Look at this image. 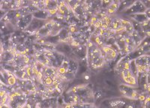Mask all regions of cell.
Masks as SVG:
<instances>
[{"mask_svg": "<svg viewBox=\"0 0 150 108\" xmlns=\"http://www.w3.org/2000/svg\"><path fill=\"white\" fill-rule=\"evenodd\" d=\"M134 60L139 76L144 75L149 72V55L146 53L139 56Z\"/></svg>", "mask_w": 150, "mask_h": 108, "instance_id": "obj_7", "label": "cell"}, {"mask_svg": "<svg viewBox=\"0 0 150 108\" xmlns=\"http://www.w3.org/2000/svg\"><path fill=\"white\" fill-rule=\"evenodd\" d=\"M16 89H18L21 92L29 96L30 95H39V91L36 84L32 80H17Z\"/></svg>", "mask_w": 150, "mask_h": 108, "instance_id": "obj_5", "label": "cell"}, {"mask_svg": "<svg viewBox=\"0 0 150 108\" xmlns=\"http://www.w3.org/2000/svg\"><path fill=\"white\" fill-rule=\"evenodd\" d=\"M120 3H121V2H120V1H111L110 4L106 8V13L109 16L115 15V14L120 8Z\"/></svg>", "mask_w": 150, "mask_h": 108, "instance_id": "obj_17", "label": "cell"}, {"mask_svg": "<svg viewBox=\"0 0 150 108\" xmlns=\"http://www.w3.org/2000/svg\"><path fill=\"white\" fill-rule=\"evenodd\" d=\"M121 21H122V25L123 29H124L125 32L131 34L134 31V28L133 23L131 22L130 20L127 19H125V18H122L121 17Z\"/></svg>", "mask_w": 150, "mask_h": 108, "instance_id": "obj_19", "label": "cell"}, {"mask_svg": "<svg viewBox=\"0 0 150 108\" xmlns=\"http://www.w3.org/2000/svg\"><path fill=\"white\" fill-rule=\"evenodd\" d=\"M29 102V98L26 94L18 89H14L11 92H9L8 104L11 108H22Z\"/></svg>", "mask_w": 150, "mask_h": 108, "instance_id": "obj_4", "label": "cell"}, {"mask_svg": "<svg viewBox=\"0 0 150 108\" xmlns=\"http://www.w3.org/2000/svg\"><path fill=\"white\" fill-rule=\"evenodd\" d=\"M147 9L149 8L146 7L143 2H134L129 7L125 9L124 11H126L129 15H131V14L145 13Z\"/></svg>", "mask_w": 150, "mask_h": 108, "instance_id": "obj_11", "label": "cell"}, {"mask_svg": "<svg viewBox=\"0 0 150 108\" xmlns=\"http://www.w3.org/2000/svg\"><path fill=\"white\" fill-rule=\"evenodd\" d=\"M100 49H101V53H102V55L104 56L106 63L114 61L117 58L118 51L112 47L104 45L101 47H100Z\"/></svg>", "mask_w": 150, "mask_h": 108, "instance_id": "obj_10", "label": "cell"}, {"mask_svg": "<svg viewBox=\"0 0 150 108\" xmlns=\"http://www.w3.org/2000/svg\"><path fill=\"white\" fill-rule=\"evenodd\" d=\"M46 21L47 20H42L37 19V18H35L33 17V19L32 20V21H31V23H29V26H28V27L23 32H26L27 34L31 35H33L35 33L37 32L45 25Z\"/></svg>", "mask_w": 150, "mask_h": 108, "instance_id": "obj_12", "label": "cell"}, {"mask_svg": "<svg viewBox=\"0 0 150 108\" xmlns=\"http://www.w3.org/2000/svg\"><path fill=\"white\" fill-rule=\"evenodd\" d=\"M129 61L126 60L124 62H121L117 66V69L120 74L122 80L124 82V84H126L132 87L137 86V79L131 74L129 68Z\"/></svg>", "mask_w": 150, "mask_h": 108, "instance_id": "obj_3", "label": "cell"}, {"mask_svg": "<svg viewBox=\"0 0 150 108\" xmlns=\"http://www.w3.org/2000/svg\"><path fill=\"white\" fill-rule=\"evenodd\" d=\"M95 101L93 90L87 85L76 86L66 93L65 101L69 104H93Z\"/></svg>", "mask_w": 150, "mask_h": 108, "instance_id": "obj_1", "label": "cell"}, {"mask_svg": "<svg viewBox=\"0 0 150 108\" xmlns=\"http://www.w3.org/2000/svg\"><path fill=\"white\" fill-rule=\"evenodd\" d=\"M9 92L5 89H0V107L8 103Z\"/></svg>", "mask_w": 150, "mask_h": 108, "instance_id": "obj_20", "label": "cell"}, {"mask_svg": "<svg viewBox=\"0 0 150 108\" xmlns=\"http://www.w3.org/2000/svg\"><path fill=\"white\" fill-rule=\"evenodd\" d=\"M0 108H11V107L9 106L8 104H4V105H2V106L0 107Z\"/></svg>", "mask_w": 150, "mask_h": 108, "instance_id": "obj_23", "label": "cell"}, {"mask_svg": "<svg viewBox=\"0 0 150 108\" xmlns=\"http://www.w3.org/2000/svg\"><path fill=\"white\" fill-rule=\"evenodd\" d=\"M57 98H43L41 101L36 102L35 108H56Z\"/></svg>", "mask_w": 150, "mask_h": 108, "instance_id": "obj_13", "label": "cell"}, {"mask_svg": "<svg viewBox=\"0 0 150 108\" xmlns=\"http://www.w3.org/2000/svg\"><path fill=\"white\" fill-rule=\"evenodd\" d=\"M144 102H143V108H149V96L146 97V99L144 100Z\"/></svg>", "mask_w": 150, "mask_h": 108, "instance_id": "obj_21", "label": "cell"}, {"mask_svg": "<svg viewBox=\"0 0 150 108\" xmlns=\"http://www.w3.org/2000/svg\"><path fill=\"white\" fill-rule=\"evenodd\" d=\"M22 108H33V106H32V104H31L30 103H29V102H28V103L24 105Z\"/></svg>", "mask_w": 150, "mask_h": 108, "instance_id": "obj_22", "label": "cell"}, {"mask_svg": "<svg viewBox=\"0 0 150 108\" xmlns=\"http://www.w3.org/2000/svg\"><path fill=\"white\" fill-rule=\"evenodd\" d=\"M56 20L54 19H49L46 21L45 25L41 28L36 33H35L33 35L35 38V41L38 40H41L43 38H45L47 37L51 36L53 28L56 23Z\"/></svg>", "mask_w": 150, "mask_h": 108, "instance_id": "obj_8", "label": "cell"}, {"mask_svg": "<svg viewBox=\"0 0 150 108\" xmlns=\"http://www.w3.org/2000/svg\"><path fill=\"white\" fill-rule=\"evenodd\" d=\"M131 17V19H133L137 23L143 24L144 23L149 21V17L146 16L145 13H141V14H136L129 15Z\"/></svg>", "mask_w": 150, "mask_h": 108, "instance_id": "obj_18", "label": "cell"}, {"mask_svg": "<svg viewBox=\"0 0 150 108\" xmlns=\"http://www.w3.org/2000/svg\"><path fill=\"white\" fill-rule=\"evenodd\" d=\"M110 106L112 108H134L132 103L128 102V101H124L122 99L111 101Z\"/></svg>", "mask_w": 150, "mask_h": 108, "instance_id": "obj_16", "label": "cell"}, {"mask_svg": "<svg viewBox=\"0 0 150 108\" xmlns=\"http://www.w3.org/2000/svg\"><path fill=\"white\" fill-rule=\"evenodd\" d=\"M119 89L125 98H127L130 100L137 101L139 100L140 95H141L139 94L138 92L137 91L134 87H132V86L124 83L120 84L119 86Z\"/></svg>", "mask_w": 150, "mask_h": 108, "instance_id": "obj_9", "label": "cell"}, {"mask_svg": "<svg viewBox=\"0 0 150 108\" xmlns=\"http://www.w3.org/2000/svg\"><path fill=\"white\" fill-rule=\"evenodd\" d=\"M33 19V14H26V15L22 16V17H20V18L17 20V23H16V26H17V29H20V30L25 31Z\"/></svg>", "mask_w": 150, "mask_h": 108, "instance_id": "obj_14", "label": "cell"}, {"mask_svg": "<svg viewBox=\"0 0 150 108\" xmlns=\"http://www.w3.org/2000/svg\"><path fill=\"white\" fill-rule=\"evenodd\" d=\"M32 58L29 54H18L16 53L11 62H9V65L12 66L14 69H24L30 65Z\"/></svg>", "mask_w": 150, "mask_h": 108, "instance_id": "obj_6", "label": "cell"}, {"mask_svg": "<svg viewBox=\"0 0 150 108\" xmlns=\"http://www.w3.org/2000/svg\"><path fill=\"white\" fill-rule=\"evenodd\" d=\"M45 11L49 14L50 17H54L57 13L59 7V1H53V0H48L45 1Z\"/></svg>", "mask_w": 150, "mask_h": 108, "instance_id": "obj_15", "label": "cell"}, {"mask_svg": "<svg viewBox=\"0 0 150 108\" xmlns=\"http://www.w3.org/2000/svg\"><path fill=\"white\" fill-rule=\"evenodd\" d=\"M87 45L86 60L91 67L94 69L101 68L106 65V62L102 55L100 47L89 41Z\"/></svg>", "mask_w": 150, "mask_h": 108, "instance_id": "obj_2", "label": "cell"}]
</instances>
